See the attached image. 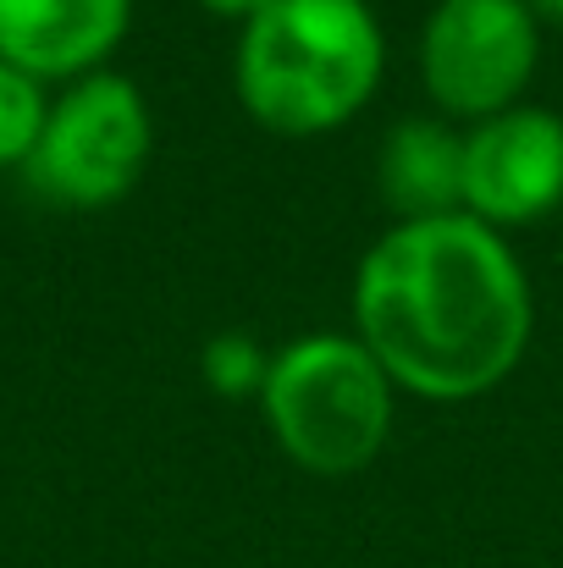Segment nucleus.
I'll return each instance as SVG.
<instances>
[{
	"instance_id": "1",
	"label": "nucleus",
	"mask_w": 563,
	"mask_h": 568,
	"mask_svg": "<svg viewBox=\"0 0 563 568\" xmlns=\"http://www.w3.org/2000/svg\"><path fill=\"white\" fill-rule=\"evenodd\" d=\"M536 332L531 276L475 215L392 221L354 271V337L392 386L470 403L525 365Z\"/></svg>"
},
{
	"instance_id": "2",
	"label": "nucleus",
	"mask_w": 563,
	"mask_h": 568,
	"mask_svg": "<svg viewBox=\"0 0 563 568\" xmlns=\"http://www.w3.org/2000/svg\"><path fill=\"white\" fill-rule=\"evenodd\" d=\"M386 33L371 0H271L238 28V105L282 139L354 122L381 89Z\"/></svg>"
},
{
	"instance_id": "3",
	"label": "nucleus",
	"mask_w": 563,
	"mask_h": 568,
	"mask_svg": "<svg viewBox=\"0 0 563 568\" xmlns=\"http://www.w3.org/2000/svg\"><path fill=\"white\" fill-rule=\"evenodd\" d=\"M392 392L398 386L354 332H310L271 354L260 408L288 464L310 475H360L392 436Z\"/></svg>"
},
{
	"instance_id": "4",
	"label": "nucleus",
	"mask_w": 563,
	"mask_h": 568,
	"mask_svg": "<svg viewBox=\"0 0 563 568\" xmlns=\"http://www.w3.org/2000/svg\"><path fill=\"white\" fill-rule=\"evenodd\" d=\"M150 144H155V122L144 89L100 67L89 78H72L44 105V128L22 172L44 199L67 210H105L139 189L150 166Z\"/></svg>"
},
{
	"instance_id": "5",
	"label": "nucleus",
	"mask_w": 563,
	"mask_h": 568,
	"mask_svg": "<svg viewBox=\"0 0 563 568\" xmlns=\"http://www.w3.org/2000/svg\"><path fill=\"white\" fill-rule=\"evenodd\" d=\"M542 28L525 0H436L420 28V83L464 122H486L531 89Z\"/></svg>"
},
{
	"instance_id": "6",
	"label": "nucleus",
	"mask_w": 563,
	"mask_h": 568,
	"mask_svg": "<svg viewBox=\"0 0 563 568\" xmlns=\"http://www.w3.org/2000/svg\"><path fill=\"white\" fill-rule=\"evenodd\" d=\"M563 204V116L547 105H509L464 133V215L492 232L531 226Z\"/></svg>"
},
{
	"instance_id": "7",
	"label": "nucleus",
	"mask_w": 563,
	"mask_h": 568,
	"mask_svg": "<svg viewBox=\"0 0 563 568\" xmlns=\"http://www.w3.org/2000/svg\"><path fill=\"white\" fill-rule=\"evenodd\" d=\"M133 22V0H0V61L39 83L105 67Z\"/></svg>"
},
{
	"instance_id": "8",
	"label": "nucleus",
	"mask_w": 563,
	"mask_h": 568,
	"mask_svg": "<svg viewBox=\"0 0 563 568\" xmlns=\"http://www.w3.org/2000/svg\"><path fill=\"white\" fill-rule=\"evenodd\" d=\"M381 204L398 221H431L464 210V133L442 116H403L375 161Z\"/></svg>"
},
{
	"instance_id": "9",
	"label": "nucleus",
	"mask_w": 563,
	"mask_h": 568,
	"mask_svg": "<svg viewBox=\"0 0 563 568\" xmlns=\"http://www.w3.org/2000/svg\"><path fill=\"white\" fill-rule=\"evenodd\" d=\"M44 83L17 72L11 61H0V172L6 166H28L39 128H44Z\"/></svg>"
},
{
	"instance_id": "10",
	"label": "nucleus",
	"mask_w": 563,
	"mask_h": 568,
	"mask_svg": "<svg viewBox=\"0 0 563 568\" xmlns=\"http://www.w3.org/2000/svg\"><path fill=\"white\" fill-rule=\"evenodd\" d=\"M265 371H271V354L249 332H215L199 354V376L215 397H260Z\"/></svg>"
},
{
	"instance_id": "11",
	"label": "nucleus",
	"mask_w": 563,
	"mask_h": 568,
	"mask_svg": "<svg viewBox=\"0 0 563 568\" xmlns=\"http://www.w3.org/2000/svg\"><path fill=\"white\" fill-rule=\"evenodd\" d=\"M199 6H204V11H215V17H232V22L243 28V22H249L254 11H265L271 0H199Z\"/></svg>"
},
{
	"instance_id": "12",
	"label": "nucleus",
	"mask_w": 563,
	"mask_h": 568,
	"mask_svg": "<svg viewBox=\"0 0 563 568\" xmlns=\"http://www.w3.org/2000/svg\"><path fill=\"white\" fill-rule=\"evenodd\" d=\"M525 11L536 17V28H563V0H525Z\"/></svg>"
}]
</instances>
